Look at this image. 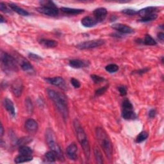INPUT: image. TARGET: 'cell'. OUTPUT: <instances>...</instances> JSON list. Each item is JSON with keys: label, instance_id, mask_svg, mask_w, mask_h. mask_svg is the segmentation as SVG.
<instances>
[{"label": "cell", "instance_id": "obj_24", "mask_svg": "<svg viewBox=\"0 0 164 164\" xmlns=\"http://www.w3.org/2000/svg\"><path fill=\"white\" fill-rule=\"evenodd\" d=\"M142 43L147 46H155L157 44L156 41L149 34H146L144 37V39L142 40Z\"/></svg>", "mask_w": 164, "mask_h": 164}, {"label": "cell", "instance_id": "obj_33", "mask_svg": "<svg viewBox=\"0 0 164 164\" xmlns=\"http://www.w3.org/2000/svg\"><path fill=\"white\" fill-rule=\"evenodd\" d=\"M91 78L96 84H99L105 80L103 77L96 75V74H93V75L91 76Z\"/></svg>", "mask_w": 164, "mask_h": 164}, {"label": "cell", "instance_id": "obj_34", "mask_svg": "<svg viewBox=\"0 0 164 164\" xmlns=\"http://www.w3.org/2000/svg\"><path fill=\"white\" fill-rule=\"evenodd\" d=\"M122 13L126 15H129V16H135V15H137L138 13V11L131 8H127L123 10Z\"/></svg>", "mask_w": 164, "mask_h": 164}, {"label": "cell", "instance_id": "obj_8", "mask_svg": "<svg viewBox=\"0 0 164 164\" xmlns=\"http://www.w3.org/2000/svg\"><path fill=\"white\" fill-rule=\"evenodd\" d=\"M11 89L13 95L17 98H19L21 96L23 90V84L22 80L19 78L14 80L12 84Z\"/></svg>", "mask_w": 164, "mask_h": 164}, {"label": "cell", "instance_id": "obj_20", "mask_svg": "<svg viewBox=\"0 0 164 164\" xmlns=\"http://www.w3.org/2000/svg\"><path fill=\"white\" fill-rule=\"evenodd\" d=\"M157 8L155 7H148L144 8H142L138 11V13L140 16L142 18L148 16V15H151L153 13H155V12L156 11Z\"/></svg>", "mask_w": 164, "mask_h": 164}, {"label": "cell", "instance_id": "obj_29", "mask_svg": "<svg viewBox=\"0 0 164 164\" xmlns=\"http://www.w3.org/2000/svg\"><path fill=\"white\" fill-rule=\"evenodd\" d=\"M148 136H149V135L146 131H143L140 132L136 138V142H137V143L142 142L143 141L147 139Z\"/></svg>", "mask_w": 164, "mask_h": 164}, {"label": "cell", "instance_id": "obj_21", "mask_svg": "<svg viewBox=\"0 0 164 164\" xmlns=\"http://www.w3.org/2000/svg\"><path fill=\"white\" fill-rule=\"evenodd\" d=\"M9 7H10V8L14 11L16 12V13H18L19 15H20V16H28L29 15V13L25 10L24 9L18 7V5H16V4H13V3H10L9 4Z\"/></svg>", "mask_w": 164, "mask_h": 164}, {"label": "cell", "instance_id": "obj_5", "mask_svg": "<svg viewBox=\"0 0 164 164\" xmlns=\"http://www.w3.org/2000/svg\"><path fill=\"white\" fill-rule=\"evenodd\" d=\"M46 140L50 150L56 153L58 160L61 161H64L65 159L63 153L61 150V147L57 144L55 133L51 128H48L46 131Z\"/></svg>", "mask_w": 164, "mask_h": 164}, {"label": "cell", "instance_id": "obj_31", "mask_svg": "<svg viewBox=\"0 0 164 164\" xmlns=\"http://www.w3.org/2000/svg\"><path fill=\"white\" fill-rule=\"evenodd\" d=\"M32 140V138L29 137H23L20 139H19L17 142V144L18 145H26V144H29V142H31Z\"/></svg>", "mask_w": 164, "mask_h": 164}, {"label": "cell", "instance_id": "obj_37", "mask_svg": "<svg viewBox=\"0 0 164 164\" xmlns=\"http://www.w3.org/2000/svg\"><path fill=\"white\" fill-rule=\"evenodd\" d=\"M71 83L72 84V85L74 87V88H78L80 87L81 86V83L80 82L79 80H78L76 78H71Z\"/></svg>", "mask_w": 164, "mask_h": 164}, {"label": "cell", "instance_id": "obj_6", "mask_svg": "<svg viewBox=\"0 0 164 164\" xmlns=\"http://www.w3.org/2000/svg\"><path fill=\"white\" fill-rule=\"evenodd\" d=\"M40 3L42 6L36 8L38 12L49 16H56L58 14V9L53 2L43 1Z\"/></svg>", "mask_w": 164, "mask_h": 164}, {"label": "cell", "instance_id": "obj_15", "mask_svg": "<svg viewBox=\"0 0 164 164\" xmlns=\"http://www.w3.org/2000/svg\"><path fill=\"white\" fill-rule=\"evenodd\" d=\"M69 66L74 69H81L87 67L89 66V62L85 61H82V60H71L69 63Z\"/></svg>", "mask_w": 164, "mask_h": 164}, {"label": "cell", "instance_id": "obj_12", "mask_svg": "<svg viewBox=\"0 0 164 164\" xmlns=\"http://www.w3.org/2000/svg\"><path fill=\"white\" fill-rule=\"evenodd\" d=\"M45 80L50 84H51L55 86H57L62 88V89L66 88V82L64 78L62 77H53V78H45Z\"/></svg>", "mask_w": 164, "mask_h": 164}, {"label": "cell", "instance_id": "obj_22", "mask_svg": "<svg viewBox=\"0 0 164 164\" xmlns=\"http://www.w3.org/2000/svg\"><path fill=\"white\" fill-rule=\"evenodd\" d=\"M61 10L65 13L70 15H77L82 13L84 12L83 9H77V8H71L68 7H62Z\"/></svg>", "mask_w": 164, "mask_h": 164}, {"label": "cell", "instance_id": "obj_14", "mask_svg": "<svg viewBox=\"0 0 164 164\" xmlns=\"http://www.w3.org/2000/svg\"><path fill=\"white\" fill-rule=\"evenodd\" d=\"M18 62L19 63L22 69L27 72H34V67L32 66V65L29 63L28 61H27L26 60H25L24 58H23V57H21V56L19 57V58L18 59Z\"/></svg>", "mask_w": 164, "mask_h": 164}, {"label": "cell", "instance_id": "obj_41", "mask_svg": "<svg viewBox=\"0 0 164 164\" xmlns=\"http://www.w3.org/2000/svg\"><path fill=\"white\" fill-rule=\"evenodd\" d=\"M149 71H150V69L147 68V67H145V68H144V69H140V70H139V71H135V72H134V73H137V74H144V73H145V72H148Z\"/></svg>", "mask_w": 164, "mask_h": 164}, {"label": "cell", "instance_id": "obj_40", "mask_svg": "<svg viewBox=\"0 0 164 164\" xmlns=\"http://www.w3.org/2000/svg\"><path fill=\"white\" fill-rule=\"evenodd\" d=\"M119 91L121 96H125L127 94V88L124 86H121L119 87Z\"/></svg>", "mask_w": 164, "mask_h": 164}, {"label": "cell", "instance_id": "obj_19", "mask_svg": "<svg viewBox=\"0 0 164 164\" xmlns=\"http://www.w3.org/2000/svg\"><path fill=\"white\" fill-rule=\"evenodd\" d=\"M39 44L41 46L46 48H53L57 46L58 42L54 40L42 39L39 40Z\"/></svg>", "mask_w": 164, "mask_h": 164}, {"label": "cell", "instance_id": "obj_1", "mask_svg": "<svg viewBox=\"0 0 164 164\" xmlns=\"http://www.w3.org/2000/svg\"><path fill=\"white\" fill-rule=\"evenodd\" d=\"M47 93L49 98L53 101L57 110L62 114L63 118L64 119H67L69 111L66 96L50 88L47 89Z\"/></svg>", "mask_w": 164, "mask_h": 164}, {"label": "cell", "instance_id": "obj_26", "mask_svg": "<svg viewBox=\"0 0 164 164\" xmlns=\"http://www.w3.org/2000/svg\"><path fill=\"white\" fill-rule=\"evenodd\" d=\"M44 157H45V159L49 162H55L56 159H58L56 153L53 151L47 152L45 155H44Z\"/></svg>", "mask_w": 164, "mask_h": 164}, {"label": "cell", "instance_id": "obj_3", "mask_svg": "<svg viewBox=\"0 0 164 164\" xmlns=\"http://www.w3.org/2000/svg\"><path fill=\"white\" fill-rule=\"evenodd\" d=\"M73 124L77 139L83 148L85 156L86 159L88 160L91 156V147L90 145H89L86 133L78 119H75L74 121Z\"/></svg>", "mask_w": 164, "mask_h": 164}, {"label": "cell", "instance_id": "obj_11", "mask_svg": "<svg viewBox=\"0 0 164 164\" xmlns=\"http://www.w3.org/2000/svg\"><path fill=\"white\" fill-rule=\"evenodd\" d=\"M77 151H78L77 145H76L75 143H72L67 147L66 154L70 160L75 161L78 159Z\"/></svg>", "mask_w": 164, "mask_h": 164}, {"label": "cell", "instance_id": "obj_27", "mask_svg": "<svg viewBox=\"0 0 164 164\" xmlns=\"http://www.w3.org/2000/svg\"><path fill=\"white\" fill-rule=\"evenodd\" d=\"M94 156L96 158V161L98 163H103V157L101 154V152L99 150V148L95 147L94 148Z\"/></svg>", "mask_w": 164, "mask_h": 164}, {"label": "cell", "instance_id": "obj_44", "mask_svg": "<svg viewBox=\"0 0 164 164\" xmlns=\"http://www.w3.org/2000/svg\"><path fill=\"white\" fill-rule=\"evenodd\" d=\"M1 132H0V135H1V137H2L3 135V133H4V129H3V126L2 125V124H1Z\"/></svg>", "mask_w": 164, "mask_h": 164}, {"label": "cell", "instance_id": "obj_2", "mask_svg": "<svg viewBox=\"0 0 164 164\" xmlns=\"http://www.w3.org/2000/svg\"><path fill=\"white\" fill-rule=\"evenodd\" d=\"M96 136L98 143L102 147L106 156L109 160H111L113 156V146L107 132L102 128H97L96 129Z\"/></svg>", "mask_w": 164, "mask_h": 164}, {"label": "cell", "instance_id": "obj_42", "mask_svg": "<svg viewBox=\"0 0 164 164\" xmlns=\"http://www.w3.org/2000/svg\"><path fill=\"white\" fill-rule=\"evenodd\" d=\"M156 114V111L155 109H151L149 112V117H150L151 119H153L155 117Z\"/></svg>", "mask_w": 164, "mask_h": 164}, {"label": "cell", "instance_id": "obj_9", "mask_svg": "<svg viewBox=\"0 0 164 164\" xmlns=\"http://www.w3.org/2000/svg\"><path fill=\"white\" fill-rule=\"evenodd\" d=\"M112 28L115 29V30L123 34H130L134 32V30L132 28L128 25L121 23L114 24L112 25Z\"/></svg>", "mask_w": 164, "mask_h": 164}, {"label": "cell", "instance_id": "obj_32", "mask_svg": "<svg viewBox=\"0 0 164 164\" xmlns=\"http://www.w3.org/2000/svg\"><path fill=\"white\" fill-rule=\"evenodd\" d=\"M105 70L109 73H114L119 70V66L114 64H111L105 67Z\"/></svg>", "mask_w": 164, "mask_h": 164}, {"label": "cell", "instance_id": "obj_13", "mask_svg": "<svg viewBox=\"0 0 164 164\" xmlns=\"http://www.w3.org/2000/svg\"><path fill=\"white\" fill-rule=\"evenodd\" d=\"M25 129L29 133H35L38 130V124L34 119H29L25 123Z\"/></svg>", "mask_w": 164, "mask_h": 164}, {"label": "cell", "instance_id": "obj_35", "mask_svg": "<svg viewBox=\"0 0 164 164\" xmlns=\"http://www.w3.org/2000/svg\"><path fill=\"white\" fill-rule=\"evenodd\" d=\"M122 107H123V108H133V107L131 103L128 99H125L123 101Z\"/></svg>", "mask_w": 164, "mask_h": 164}, {"label": "cell", "instance_id": "obj_45", "mask_svg": "<svg viewBox=\"0 0 164 164\" xmlns=\"http://www.w3.org/2000/svg\"><path fill=\"white\" fill-rule=\"evenodd\" d=\"M0 17H1V20H0V23H5V19L3 18L2 15H1V16H0Z\"/></svg>", "mask_w": 164, "mask_h": 164}, {"label": "cell", "instance_id": "obj_43", "mask_svg": "<svg viewBox=\"0 0 164 164\" xmlns=\"http://www.w3.org/2000/svg\"><path fill=\"white\" fill-rule=\"evenodd\" d=\"M157 36H158V38L161 42L163 41V40H164V34H163V32H160L159 34H158Z\"/></svg>", "mask_w": 164, "mask_h": 164}, {"label": "cell", "instance_id": "obj_23", "mask_svg": "<svg viewBox=\"0 0 164 164\" xmlns=\"http://www.w3.org/2000/svg\"><path fill=\"white\" fill-rule=\"evenodd\" d=\"M32 160H33V156H32L31 155H20L19 156H18L16 158H15L14 161L16 163H24V162L32 161Z\"/></svg>", "mask_w": 164, "mask_h": 164}, {"label": "cell", "instance_id": "obj_17", "mask_svg": "<svg viewBox=\"0 0 164 164\" xmlns=\"http://www.w3.org/2000/svg\"><path fill=\"white\" fill-rule=\"evenodd\" d=\"M3 105L7 112L12 117H15V115H16V110H15L13 102L8 98H5L3 101Z\"/></svg>", "mask_w": 164, "mask_h": 164}, {"label": "cell", "instance_id": "obj_7", "mask_svg": "<svg viewBox=\"0 0 164 164\" xmlns=\"http://www.w3.org/2000/svg\"><path fill=\"white\" fill-rule=\"evenodd\" d=\"M105 43V41L104 40L99 39V40H88L84 42H82L77 46V48L79 50H89L93 49L98 47H99L102 45H104Z\"/></svg>", "mask_w": 164, "mask_h": 164}, {"label": "cell", "instance_id": "obj_39", "mask_svg": "<svg viewBox=\"0 0 164 164\" xmlns=\"http://www.w3.org/2000/svg\"><path fill=\"white\" fill-rule=\"evenodd\" d=\"M0 10L4 13H11V11L7 8L6 5L2 2L0 3Z\"/></svg>", "mask_w": 164, "mask_h": 164}, {"label": "cell", "instance_id": "obj_4", "mask_svg": "<svg viewBox=\"0 0 164 164\" xmlns=\"http://www.w3.org/2000/svg\"><path fill=\"white\" fill-rule=\"evenodd\" d=\"M0 59H1L2 69L5 73L10 74L18 71L17 61L13 56L2 51L0 55Z\"/></svg>", "mask_w": 164, "mask_h": 164}, {"label": "cell", "instance_id": "obj_18", "mask_svg": "<svg viewBox=\"0 0 164 164\" xmlns=\"http://www.w3.org/2000/svg\"><path fill=\"white\" fill-rule=\"evenodd\" d=\"M81 23L85 27L91 28L96 26L98 24V22L94 19V18L91 16H86L82 19Z\"/></svg>", "mask_w": 164, "mask_h": 164}, {"label": "cell", "instance_id": "obj_30", "mask_svg": "<svg viewBox=\"0 0 164 164\" xmlns=\"http://www.w3.org/2000/svg\"><path fill=\"white\" fill-rule=\"evenodd\" d=\"M157 18H158L157 14L153 13V14L148 15V16H146L142 18L140 20V21L142 22V23H146V22H149V21H154L155 19H156Z\"/></svg>", "mask_w": 164, "mask_h": 164}, {"label": "cell", "instance_id": "obj_16", "mask_svg": "<svg viewBox=\"0 0 164 164\" xmlns=\"http://www.w3.org/2000/svg\"><path fill=\"white\" fill-rule=\"evenodd\" d=\"M122 117L125 120H134L137 119V114L133 108H123Z\"/></svg>", "mask_w": 164, "mask_h": 164}, {"label": "cell", "instance_id": "obj_28", "mask_svg": "<svg viewBox=\"0 0 164 164\" xmlns=\"http://www.w3.org/2000/svg\"><path fill=\"white\" fill-rule=\"evenodd\" d=\"M25 107L27 112L29 114H32L34 112V106L32 100L29 98H27L25 99Z\"/></svg>", "mask_w": 164, "mask_h": 164}, {"label": "cell", "instance_id": "obj_10", "mask_svg": "<svg viewBox=\"0 0 164 164\" xmlns=\"http://www.w3.org/2000/svg\"><path fill=\"white\" fill-rule=\"evenodd\" d=\"M107 10L105 8H98L94 10V18L98 23H101L105 19L107 16Z\"/></svg>", "mask_w": 164, "mask_h": 164}, {"label": "cell", "instance_id": "obj_25", "mask_svg": "<svg viewBox=\"0 0 164 164\" xmlns=\"http://www.w3.org/2000/svg\"><path fill=\"white\" fill-rule=\"evenodd\" d=\"M19 153L20 155H32L33 154V150L26 145H21L19 149Z\"/></svg>", "mask_w": 164, "mask_h": 164}, {"label": "cell", "instance_id": "obj_38", "mask_svg": "<svg viewBox=\"0 0 164 164\" xmlns=\"http://www.w3.org/2000/svg\"><path fill=\"white\" fill-rule=\"evenodd\" d=\"M28 56H29V58L33 60V61H41V60H42V58L41 56H40L39 55H36V54H34V53H29L28 54Z\"/></svg>", "mask_w": 164, "mask_h": 164}, {"label": "cell", "instance_id": "obj_36", "mask_svg": "<svg viewBox=\"0 0 164 164\" xmlns=\"http://www.w3.org/2000/svg\"><path fill=\"white\" fill-rule=\"evenodd\" d=\"M108 88V87L107 86H105V87H101L99 88H98V90L96 91V96H101L103 95L104 93H105Z\"/></svg>", "mask_w": 164, "mask_h": 164}]
</instances>
